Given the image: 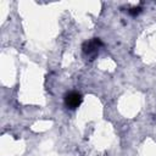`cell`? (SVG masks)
<instances>
[{
    "label": "cell",
    "mask_w": 156,
    "mask_h": 156,
    "mask_svg": "<svg viewBox=\"0 0 156 156\" xmlns=\"http://www.w3.org/2000/svg\"><path fill=\"white\" fill-rule=\"evenodd\" d=\"M101 48H102V41L99 38H93L83 44V46H82L83 56L85 57V60L93 61L98 57Z\"/></svg>",
    "instance_id": "1"
},
{
    "label": "cell",
    "mask_w": 156,
    "mask_h": 156,
    "mask_svg": "<svg viewBox=\"0 0 156 156\" xmlns=\"http://www.w3.org/2000/svg\"><path fill=\"white\" fill-rule=\"evenodd\" d=\"M83 101V98H82V94L78 93V91H68L66 95H65V106L68 108V110H76L80 106Z\"/></svg>",
    "instance_id": "2"
},
{
    "label": "cell",
    "mask_w": 156,
    "mask_h": 156,
    "mask_svg": "<svg viewBox=\"0 0 156 156\" xmlns=\"http://www.w3.org/2000/svg\"><path fill=\"white\" fill-rule=\"evenodd\" d=\"M128 12L132 15V16H136L141 12V7L140 6H136V7H132L130 10H128Z\"/></svg>",
    "instance_id": "3"
}]
</instances>
